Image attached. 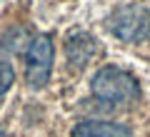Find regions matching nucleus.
Masks as SVG:
<instances>
[{
	"label": "nucleus",
	"instance_id": "1",
	"mask_svg": "<svg viewBox=\"0 0 150 137\" xmlns=\"http://www.w3.org/2000/svg\"><path fill=\"white\" fill-rule=\"evenodd\" d=\"M90 92L95 100H100L103 105H115L125 107L140 100V85L130 72L120 67H100L90 80Z\"/></svg>",
	"mask_w": 150,
	"mask_h": 137
},
{
	"label": "nucleus",
	"instance_id": "2",
	"mask_svg": "<svg viewBox=\"0 0 150 137\" xmlns=\"http://www.w3.org/2000/svg\"><path fill=\"white\" fill-rule=\"evenodd\" d=\"M105 27L110 30L112 37L135 45V42L148 40V35H150V13L145 5L125 3V5H118L108 15Z\"/></svg>",
	"mask_w": 150,
	"mask_h": 137
},
{
	"label": "nucleus",
	"instance_id": "3",
	"mask_svg": "<svg viewBox=\"0 0 150 137\" xmlns=\"http://www.w3.org/2000/svg\"><path fill=\"white\" fill-rule=\"evenodd\" d=\"M53 40L50 35H38L30 40L25 53V82L33 90H40L48 85L50 70H53Z\"/></svg>",
	"mask_w": 150,
	"mask_h": 137
},
{
	"label": "nucleus",
	"instance_id": "4",
	"mask_svg": "<svg viewBox=\"0 0 150 137\" xmlns=\"http://www.w3.org/2000/svg\"><path fill=\"white\" fill-rule=\"evenodd\" d=\"M95 53H98V42L90 32L75 30L65 37V63L73 70L88 67V63L95 58Z\"/></svg>",
	"mask_w": 150,
	"mask_h": 137
},
{
	"label": "nucleus",
	"instance_id": "5",
	"mask_svg": "<svg viewBox=\"0 0 150 137\" xmlns=\"http://www.w3.org/2000/svg\"><path fill=\"white\" fill-rule=\"evenodd\" d=\"M70 137H133L128 125L110 120H83L73 127Z\"/></svg>",
	"mask_w": 150,
	"mask_h": 137
},
{
	"label": "nucleus",
	"instance_id": "6",
	"mask_svg": "<svg viewBox=\"0 0 150 137\" xmlns=\"http://www.w3.org/2000/svg\"><path fill=\"white\" fill-rule=\"evenodd\" d=\"M13 82H15V70H13V65L10 63H0V97L13 87Z\"/></svg>",
	"mask_w": 150,
	"mask_h": 137
},
{
	"label": "nucleus",
	"instance_id": "7",
	"mask_svg": "<svg viewBox=\"0 0 150 137\" xmlns=\"http://www.w3.org/2000/svg\"><path fill=\"white\" fill-rule=\"evenodd\" d=\"M0 137H5V130H3V125H0Z\"/></svg>",
	"mask_w": 150,
	"mask_h": 137
}]
</instances>
